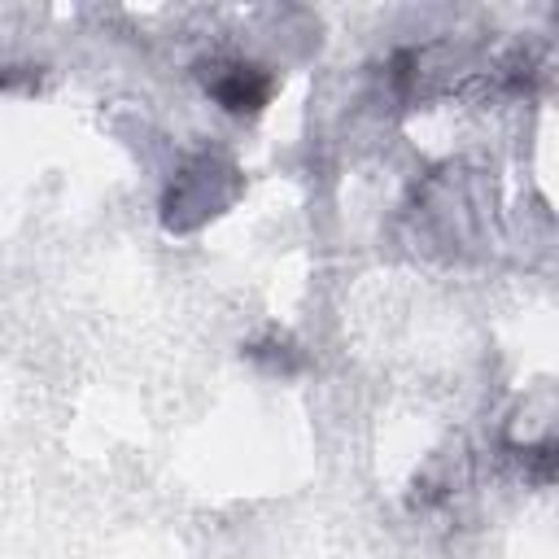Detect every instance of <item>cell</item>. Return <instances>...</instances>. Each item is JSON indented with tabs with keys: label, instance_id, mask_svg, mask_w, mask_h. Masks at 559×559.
Returning a JSON list of instances; mask_svg holds the SVG:
<instances>
[{
	"label": "cell",
	"instance_id": "6da1fadb",
	"mask_svg": "<svg viewBox=\"0 0 559 559\" xmlns=\"http://www.w3.org/2000/svg\"><path fill=\"white\" fill-rule=\"evenodd\" d=\"M218 74H205V87L231 109V114H253L266 92H271V79L258 70V66H245V61H227V66H214Z\"/></svg>",
	"mask_w": 559,
	"mask_h": 559
}]
</instances>
